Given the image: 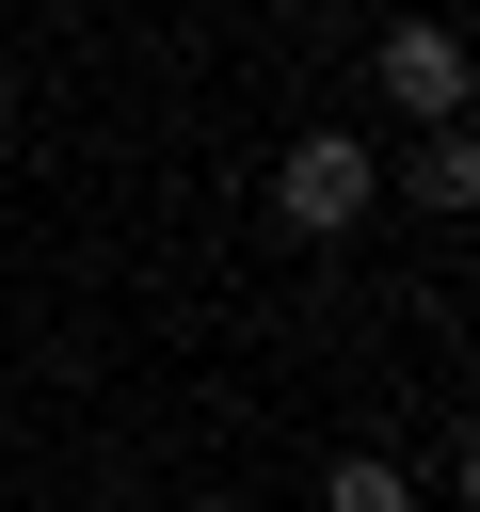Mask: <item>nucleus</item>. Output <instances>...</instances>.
Masks as SVG:
<instances>
[{"label": "nucleus", "mask_w": 480, "mask_h": 512, "mask_svg": "<svg viewBox=\"0 0 480 512\" xmlns=\"http://www.w3.org/2000/svg\"><path fill=\"white\" fill-rule=\"evenodd\" d=\"M272 208H288L304 240H336V224L368 208V144H352V128H304V144L272 160Z\"/></svg>", "instance_id": "f257e3e1"}, {"label": "nucleus", "mask_w": 480, "mask_h": 512, "mask_svg": "<svg viewBox=\"0 0 480 512\" xmlns=\"http://www.w3.org/2000/svg\"><path fill=\"white\" fill-rule=\"evenodd\" d=\"M384 112H416V128H448V112H464V32H432V16H400V32H384Z\"/></svg>", "instance_id": "f03ea898"}, {"label": "nucleus", "mask_w": 480, "mask_h": 512, "mask_svg": "<svg viewBox=\"0 0 480 512\" xmlns=\"http://www.w3.org/2000/svg\"><path fill=\"white\" fill-rule=\"evenodd\" d=\"M320 512H416V480H400V464H384V448H352V464H336V480H320Z\"/></svg>", "instance_id": "7ed1b4c3"}, {"label": "nucleus", "mask_w": 480, "mask_h": 512, "mask_svg": "<svg viewBox=\"0 0 480 512\" xmlns=\"http://www.w3.org/2000/svg\"><path fill=\"white\" fill-rule=\"evenodd\" d=\"M416 192H432V208H464V192H480V144H464V128H432V144H416Z\"/></svg>", "instance_id": "20e7f679"}]
</instances>
